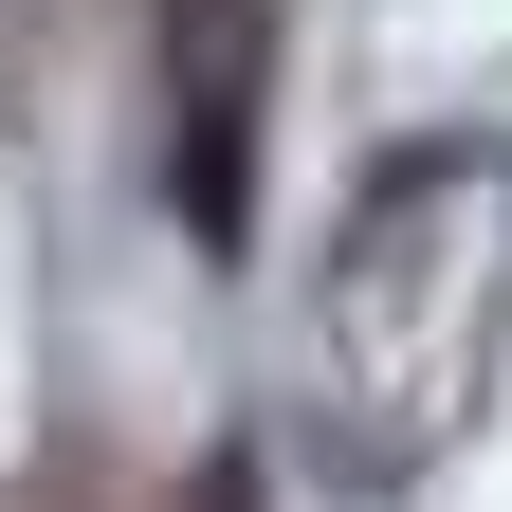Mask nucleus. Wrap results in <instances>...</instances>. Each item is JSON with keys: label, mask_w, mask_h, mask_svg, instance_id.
Listing matches in <instances>:
<instances>
[{"label": "nucleus", "mask_w": 512, "mask_h": 512, "mask_svg": "<svg viewBox=\"0 0 512 512\" xmlns=\"http://www.w3.org/2000/svg\"><path fill=\"white\" fill-rule=\"evenodd\" d=\"M183 55V238L238 256L256 238V0H165Z\"/></svg>", "instance_id": "f257e3e1"}]
</instances>
